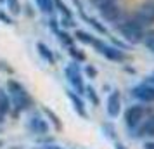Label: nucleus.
<instances>
[{
	"label": "nucleus",
	"instance_id": "15",
	"mask_svg": "<svg viewBox=\"0 0 154 149\" xmlns=\"http://www.w3.org/2000/svg\"><path fill=\"white\" fill-rule=\"evenodd\" d=\"M36 50H38L40 57H42L45 63H49V64H56V54H54V52H52V50H50L43 42H38V43H36Z\"/></svg>",
	"mask_w": 154,
	"mask_h": 149
},
{
	"label": "nucleus",
	"instance_id": "5",
	"mask_svg": "<svg viewBox=\"0 0 154 149\" xmlns=\"http://www.w3.org/2000/svg\"><path fill=\"white\" fill-rule=\"evenodd\" d=\"M133 17L144 26V28H151L154 24V0H144L139 7L135 9Z\"/></svg>",
	"mask_w": 154,
	"mask_h": 149
},
{
	"label": "nucleus",
	"instance_id": "32",
	"mask_svg": "<svg viewBox=\"0 0 154 149\" xmlns=\"http://www.w3.org/2000/svg\"><path fill=\"white\" fill-rule=\"evenodd\" d=\"M49 28H50L52 33H56L57 29L61 28V26H59V21H57L56 17H50V19H49Z\"/></svg>",
	"mask_w": 154,
	"mask_h": 149
},
{
	"label": "nucleus",
	"instance_id": "27",
	"mask_svg": "<svg viewBox=\"0 0 154 149\" xmlns=\"http://www.w3.org/2000/svg\"><path fill=\"white\" fill-rule=\"evenodd\" d=\"M59 26H61L63 29H68V28H75L76 23H75L73 17H64V16H61V19H59Z\"/></svg>",
	"mask_w": 154,
	"mask_h": 149
},
{
	"label": "nucleus",
	"instance_id": "35",
	"mask_svg": "<svg viewBox=\"0 0 154 149\" xmlns=\"http://www.w3.org/2000/svg\"><path fill=\"white\" fill-rule=\"evenodd\" d=\"M45 149H63V147H59L56 144H49V146H45Z\"/></svg>",
	"mask_w": 154,
	"mask_h": 149
},
{
	"label": "nucleus",
	"instance_id": "18",
	"mask_svg": "<svg viewBox=\"0 0 154 149\" xmlns=\"http://www.w3.org/2000/svg\"><path fill=\"white\" fill-rule=\"evenodd\" d=\"M83 95L88 99V102H90L94 107H97L99 104H100V97H99V92L94 88L92 85H85V92Z\"/></svg>",
	"mask_w": 154,
	"mask_h": 149
},
{
	"label": "nucleus",
	"instance_id": "16",
	"mask_svg": "<svg viewBox=\"0 0 154 149\" xmlns=\"http://www.w3.org/2000/svg\"><path fill=\"white\" fill-rule=\"evenodd\" d=\"M54 35H56L57 38H59V42L63 43L66 49H68V47H71V45H75V36L71 35L69 31H66V29L59 28V29L56 31V33H54Z\"/></svg>",
	"mask_w": 154,
	"mask_h": 149
},
{
	"label": "nucleus",
	"instance_id": "17",
	"mask_svg": "<svg viewBox=\"0 0 154 149\" xmlns=\"http://www.w3.org/2000/svg\"><path fill=\"white\" fill-rule=\"evenodd\" d=\"M12 109V102H11V97H9V92L5 88L0 87V111L4 114H9V111Z\"/></svg>",
	"mask_w": 154,
	"mask_h": 149
},
{
	"label": "nucleus",
	"instance_id": "43",
	"mask_svg": "<svg viewBox=\"0 0 154 149\" xmlns=\"http://www.w3.org/2000/svg\"><path fill=\"white\" fill-rule=\"evenodd\" d=\"M2 4H5V0H0V5H2Z\"/></svg>",
	"mask_w": 154,
	"mask_h": 149
},
{
	"label": "nucleus",
	"instance_id": "3",
	"mask_svg": "<svg viewBox=\"0 0 154 149\" xmlns=\"http://www.w3.org/2000/svg\"><path fill=\"white\" fill-rule=\"evenodd\" d=\"M151 113H154L152 107H146V106H140V104H133V106H130L125 111V114H123L125 127L133 132V130L139 127L140 123L146 120Z\"/></svg>",
	"mask_w": 154,
	"mask_h": 149
},
{
	"label": "nucleus",
	"instance_id": "12",
	"mask_svg": "<svg viewBox=\"0 0 154 149\" xmlns=\"http://www.w3.org/2000/svg\"><path fill=\"white\" fill-rule=\"evenodd\" d=\"M100 54H102L107 61H112V63H125L126 61L125 50L118 49V47H114V45H109V43H106V47L102 49Z\"/></svg>",
	"mask_w": 154,
	"mask_h": 149
},
{
	"label": "nucleus",
	"instance_id": "31",
	"mask_svg": "<svg viewBox=\"0 0 154 149\" xmlns=\"http://www.w3.org/2000/svg\"><path fill=\"white\" fill-rule=\"evenodd\" d=\"M0 73H9V75H12L14 70H12V66H9V63L0 61Z\"/></svg>",
	"mask_w": 154,
	"mask_h": 149
},
{
	"label": "nucleus",
	"instance_id": "19",
	"mask_svg": "<svg viewBox=\"0 0 154 149\" xmlns=\"http://www.w3.org/2000/svg\"><path fill=\"white\" fill-rule=\"evenodd\" d=\"M75 40L80 43H85V45H92V42H94V38L95 36L92 35V33H88V31H85V29H76L75 31Z\"/></svg>",
	"mask_w": 154,
	"mask_h": 149
},
{
	"label": "nucleus",
	"instance_id": "39",
	"mask_svg": "<svg viewBox=\"0 0 154 149\" xmlns=\"http://www.w3.org/2000/svg\"><path fill=\"white\" fill-rule=\"evenodd\" d=\"M75 4H76V9H78V11H82V5H80V2H78V0H75Z\"/></svg>",
	"mask_w": 154,
	"mask_h": 149
},
{
	"label": "nucleus",
	"instance_id": "28",
	"mask_svg": "<svg viewBox=\"0 0 154 149\" xmlns=\"http://www.w3.org/2000/svg\"><path fill=\"white\" fill-rule=\"evenodd\" d=\"M36 142L40 144V146H49V144H54V137H50V135H38L36 137Z\"/></svg>",
	"mask_w": 154,
	"mask_h": 149
},
{
	"label": "nucleus",
	"instance_id": "7",
	"mask_svg": "<svg viewBox=\"0 0 154 149\" xmlns=\"http://www.w3.org/2000/svg\"><path fill=\"white\" fill-rule=\"evenodd\" d=\"M132 97L144 104H154V85L152 83H140L132 88Z\"/></svg>",
	"mask_w": 154,
	"mask_h": 149
},
{
	"label": "nucleus",
	"instance_id": "9",
	"mask_svg": "<svg viewBox=\"0 0 154 149\" xmlns=\"http://www.w3.org/2000/svg\"><path fill=\"white\" fill-rule=\"evenodd\" d=\"M66 97L71 101V106H73V109H75V113H76L80 118L88 120V111H87V107H85V101L82 99V95L76 94L75 90L68 88V90H66Z\"/></svg>",
	"mask_w": 154,
	"mask_h": 149
},
{
	"label": "nucleus",
	"instance_id": "6",
	"mask_svg": "<svg viewBox=\"0 0 154 149\" xmlns=\"http://www.w3.org/2000/svg\"><path fill=\"white\" fill-rule=\"evenodd\" d=\"M26 127L29 128V132H33V134H36V135H45V134H49L50 123L45 120L43 114H40L38 111H33V114H31L28 118V121H26Z\"/></svg>",
	"mask_w": 154,
	"mask_h": 149
},
{
	"label": "nucleus",
	"instance_id": "23",
	"mask_svg": "<svg viewBox=\"0 0 154 149\" xmlns=\"http://www.w3.org/2000/svg\"><path fill=\"white\" fill-rule=\"evenodd\" d=\"M54 2V7L61 12V16H64V17H73V12H71V9L64 4L63 0H52Z\"/></svg>",
	"mask_w": 154,
	"mask_h": 149
},
{
	"label": "nucleus",
	"instance_id": "4",
	"mask_svg": "<svg viewBox=\"0 0 154 149\" xmlns=\"http://www.w3.org/2000/svg\"><path fill=\"white\" fill-rule=\"evenodd\" d=\"M80 63H75L71 61L66 68H64V75H66V80L69 82L71 88L76 94L83 95L85 92V83H83V73H82V68L78 66Z\"/></svg>",
	"mask_w": 154,
	"mask_h": 149
},
{
	"label": "nucleus",
	"instance_id": "33",
	"mask_svg": "<svg viewBox=\"0 0 154 149\" xmlns=\"http://www.w3.org/2000/svg\"><path fill=\"white\" fill-rule=\"evenodd\" d=\"M23 9H24V14L28 16V17H33V16H35V9L31 7L29 4H28V5H24Z\"/></svg>",
	"mask_w": 154,
	"mask_h": 149
},
{
	"label": "nucleus",
	"instance_id": "8",
	"mask_svg": "<svg viewBox=\"0 0 154 149\" xmlns=\"http://www.w3.org/2000/svg\"><path fill=\"white\" fill-rule=\"evenodd\" d=\"M99 12H100V17L107 23H112V24H116V23L123 17V11L121 7L118 5V2L116 4H109V5H104V7L99 9Z\"/></svg>",
	"mask_w": 154,
	"mask_h": 149
},
{
	"label": "nucleus",
	"instance_id": "22",
	"mask_svg": "<svg viewBox=\"0 0 154 149\" xmlns=\"http://www.w3.org/2000/svg\"><path fill=\"white\" fill-rule=\"evenodd\" d=\"M142 43L146 45V49L149 50V52L154 54V29H146V35H144Z\"/></svg>",
	"mask_w": 154,
	"mask_h": 149
},
{
	"label": "nucleus",
	"instance_id": "21",
	"mask_svg": "<svg viewBox=\"0 0 154 149\" xmlns=\"http://www.w3.org/2000/svg\"><path fill=\"white\" fill-rule=\"evenodd\" d=\"M36 5H38V9L42 11L43 14H49V16H52L54 11H56L52 0H36Z\"/></svg>",
	"mask_w": 154,
	"mask_h": 149
},
{
	"label": "nucleus",
	"instance_id": "40",
	"mask_svg": "<svg viewBox=\"0 0 154 149\" xmlns=\"http://www.w3.org/2000/svg\"><path fill=\"white\" fill-rule=\"evenodd\" d=\"M9 149H24L23 146H12V147H9Z\"/></svg>",
	"mask_w": 154,
	"mask_h": 149
},
{
	"label": "nucleus",
	"instance_id": "38",
	"mask_svg": "<svg viewBox=\"0 0 154 149\" xmlns=\"http://www.w3.org/2000/svg\"><path fill=\"white\" fill-rule=\"evenodd\" d=\"M149 82H151V83H154V71L151 73V76H149Z\"/></svg>",
	"mask_w": 154,
	"mask_h": 149
},
{
	"label": "nucleus",
	"instance_id": "11",
	"mask_svg": "<svg viewBox=\"0 0 154 149\" xmlns=\"http://www.w3.org/2000/svg\"><path fill=\"white\" fill-rule=\"evenodd\" d=\"M137 139H146V137H154V113H151L139 127L133 130Z\"/></svg>",
	"mask_w": 154,
	"mask_h": 149
},
{
	"label": "nucleus",
	"instance_id": "13",
	"mask_svg": "<svg viewBox=\"0 0 154 149\" xmlns=\"http://www.w3.org/2000/svg\"><path fill=\"white\" fill-rule=\"evenodd\" d=\"M42 114L45 116V120L49 121V123H50V125H52L54 128H56L57 132H63L64 125H63V120H61V118L57 116V113H54V111H52L50 107L43 106V107H42Z\"/></svg>",
	"mask_w": 154,
	"mask_h": 149
},
{
	"label": "nucleus",
	"instance_id": "34",
	"mask_svg": "<svg viewBox=\"0 0 154 149\" xmlns=\"http://www.w3.org/2000/svg\"><path fill=\"white\" fill-rule=\"evenodd\" d=\"M144 149H154V141H146L144 142Z\"/></svg>",
	"mask_w": 154,
	"mask_h": 149
},
{
	"label": "nucleus",
	"instance_id": "42",
	"mask_svg": "<svg viewBox=\"0 0 154 149\" xmlns=\"http://www.w3.org/2000/svg\"><path fill=\"white\" fill-rule=\"evenodd\" d=\"M33 149H45V146H38V147H33Z\"/></svg>",
	"mask_w": 154,
	"mask_h": 149
},
{
	"label": "nucleus",
	"instance_id": "36",
	"mask_svg": "<svg viewBox=\"0 0 154 149\" xmlns=\"http://www.w3.org/2000/svg\"><path fill=\"white\" fill-rule=\"evenodd\" d=\"M114 149H126V147L121 144V142H116V144H114Z\"/></svg>",
	"mask_w": 154,
	"mask_h": 149
},
{
	"label": "nucleus",
	"instance_id": "24",
	"mask_svg": "<svg viewBox=\"0 0 154 149\" xmlns=\"http://www.w3.org/2000/svg\"><path fill=\"white\" fill-rule=\"evenodd\" d=\"M5 4H7V9L11 14L17 16L19 12H23V5L19 0H5Z\"/></svg>",
	"mask_w": 154,
	"mask_h": 149
},
{
	"label": "nucleus",
	"instance_id": "1",
	"mask_svg": "<svg viewBox=\"0 0 154 149\" xmlns=\"http://www.w3.org/2000/svg\"><path fill=\"white\" fill-rule=\"evenodd\" d=\"M5 90L9 92L11 102H12V109L24 113L35 107V101L29 95V92L26 90V87L23 85L21 82H17L16 78H9L5 83Z\"/></svg>",
	"mask_w": 154,
	"mask_h": 149
},
{
	"label": "nucleus",
	"instance_id": "14",
	"mask_svg": "<svg viewBox=\"0 0 154 149\" xmlns=\"http://www.w3.org/2000/svg\"><path fill=\"white\" fill-rule=\"evenodd\" d=\"M78 12H80V17H82L83 21L88 23V24H90L92 28L97 31L99 35H107V28H106V26L99 21V19H95V17H92V16H88V14H85L83 11H78Z\"/></svg>",
	"mask_w": 154,
	"mask_h": 149
},
{
	"label": "nucleus",
	"instance_id": "37",
	"mask_svg": "<svg viewBox=\"0 0 154 149\" xmlns=\"http://www.w3.org/2000/svg\"><path fill=\"white\" fill-rule=\"evenodd\" d=\"M123 70H125V71H128V73H133V71H135V70H133V68H130V66H125Z\"/></svg>",
	"mask_w": 154,
	"mask_h": 149
},
{
	"label": "nucleus",
	"instance_id": "10",
	"mask_svg": "<svg viewBox=\"0 0 154 149\" xmlns=\"http://www.w3.org/2000/svg\"><path fill=\"white\" fill-rule=\"evenodd\" d=\"M106 111L111 118H118L119 113H121V94L119 90H112L107 97V102H106Z\"/></svg>",
	"mask_w": 154,
	"mask_h": 149
},
{
	"label": "nucleus",
	"instance_id": "29",
	"mask_svg": "<svg viewBox=\"0 0 154 149\" xmlns=\"http://www.w3.org/2000/svg\"><path fill=\"white\" fill-rule=\"evenodd\" d=\"M118 0H90V4L94 5L95 9H100L104 5H109V4H116Z\"/></svg>",
	"mask_w": 154,
	"mask_h": 149
},
{
	"label": "nucleus",
	"instance_id": "41",
	"mask_svg": "<svg viewBox=\"0 0 154 149\" xmlns=\"http://www.w3.org/2000/svg\"><path fill=\"white\" fill-rule=\"evenodd\" d=\"M4 147V141H2V139H0V149Z\"/></svg>",
	"mask_w": 154,
	"mask_h": 149
},
{
	"label": "nucleus",
	"instance_id": "26",
	"mask_svg": "<svg viewBox=\"0 0 154 149\" xmlns=\"http://www.w3.org/2000/svg\"><path fill=\"white\" fill-rule=\"evenodd\" d=\"M83 73H85V76H87V78H90V80H95V78H97V75H99L97 68H95L94 64H85Z\"/></svg>",
	"mask_w": 154,
	"mask_h": 149
},
{
	"label": "nucleus",
	"instance_id": "20",
	"mask_svg": "<svg viewBox=\"0 0 154 149\" xmlns=\"http://www.w3.org/2000/svg\"><path fill=\"white\" fill-rule=\"evenodd\" d=\"M68 54H69V57L75 61V63H85L87 61V56H85V52L82 49H78V47H75V45H71V47H68Z\"/></svg>",
	"mask_w": 154,
	"mask_h": 149
},
{
	"label": "nucleus",
	"instance_id": "25",
	"mask_svg": "<svg viewBox=\"0 0 154 149\" xmlns=\"http://www.w3.org/2000/svg\"><path fill=\"white\" fill-rule=\"evenodd\" d=\"M102 130H104V134L107 139H111V141L116 142V139H118V135H116V128L112 127L111 123H104L102 125Z\"/></svg>",
	"mask_w": 154,
	"mask_h": 149
},
{
	"label": "nucleus",
	"instance_id": "2",
	"mask_svg": "<svg viewBox=\"0 0 154 149\" xmlns=\"http://www.w3.org/2000/svg\"><path fill=\"white\" fill-rule=\"evenodd\" d=\"M114 28L118 29V33L121 35V38L126 43H130V45L140 43L144 40V35H146V28L133 17V14H130V16L125 14L114 24Z\"/></svg>",
	"mask_w": 154,
	"mask_h": 149
},
{
	"label": "nucleus",
	"instance_id": "30",
	"mask_svg": "<svg viewBox=\"0 0 154 149\" xmlns=\"http://www.w3.org/2000/svg\"><path fill=\"white\" fill-rule=\"evenodd\" d=\"M0 21L4 23V24H14V21H12V17L4 11V9L0 7Z\"/></svg>",
	"mask_w": 154,
	"mask_h": 149
}]
</instances>
